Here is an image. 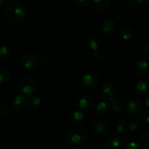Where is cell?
I'll return each mask as SVG.
<instances>
[{
    "instance_id": "6da1fadb",
    "label": "cell",
    "mask_w": 149,
    "mask_h": 149,
    "mask_svg": "<svg viewBox=\"0 0 149 149\" xmlns=\"http://www.w3.org/2000/svg\"><path fill=\"white\" fill-rule=\"evenodd\" d=\"M26 16L24 7L17 2H11L7 4L2 13L4 21L11 26L20 25Z\"/></svg>"
},
{
    "instance_id": "5bb4252c",
    "label": "cell",
    "mask_w": 149,
    "mask_h": 149,
    "mask_svg": "<svg viewBox=\"0 0 149 149\" xmlns=\"http://www.w3.org/2000/svg\"><path fill=\"white\" fill-rule=\"evenodd\" d=\"M122 141L119 136L112 134L105 142V149H120L122 147Z\"/></svg>"
},
{
    "instance_id": "7a4b0ae2",
    "label": "cell",
    "mask_w": 149,
    "mask_h": 149,
    "mask_svg": "<svg viewBox=\"0 0 149 149\" xmlns=\"http://www.w3.org/2000/svg\"><path fill=\"white\" fill-rule=\"evenodd\" d=\"M87 140L86 134L81 129H73L65 134V141L73 147H81L84 145Z\"/></svg>"
},
{
    "instance_id": "8992f818",
    "label": "cell",
    "mask_w": 149,
    "mask_h": 149,
    "mask_svg": "<svg viewBox=\"0 0 149 149\" xmlns=\"http://www.w3.org/2000/svg\"><path fill=\"white\" fill-rule=\"evenodd\" d=\"M39 58L38 55L30 53L25 54L21 59V65L26 70H34L39 66Z\"/></svg>"
},
{
    "instance_id": "74e56055",
    "label": "cell",
    "mask_w": 149,
    "mask_h": 149,
    "mask_svg": "<svg viewBox=\"0 0 149 149\" xmlns=\"http://www.w3.org/2000/svg\"><path fill=\"white\" fill-rule=\"evenodd\" d=\"M16 1H17V0H16Z\"/></svg>"
},
{
    "instance_id": "836d02e7",
    "label": "cell",
    "mask_w": 149,
    "mask_h": 149,
    "mask_svg": "<svg viewBox=\"0 0 149 149\" xmlns=\"http://www.w3.org/2000/svg\"><path fill=\"white\" fill-rule=\"evenodd\" d=\"M143 102L146 108H149V96H146L143 99Z\"/></svg>"
},
{
    "instance_id": "9a60e30c",
    "label": "cell",
    "mask_w": 149,
    "mask_h": 149,
    "mask_svg": "<svg viewBox=\"0 0 149 149\" xmlns=\"http://www.w3.org/2000/svg\"><path fill=\"white\" fill-rule=\"evenodd\" d=\"M134 70H135V72L140 76L146 74L149 70L148 61L145 59H143V58L138 59L135 63Z\"/></svg>"
},
{
    "instance_id": "9c48e42d",
    "label": "cell",
    "mask_w": 149,
    "mask_h": 149,
    "mask_svg": "<svg viewBox=\"0 0 149 149\" xmlns=\"http://www.w3.org/2000/svg\"><path fill=\"white\" fill-rule=\"evenodd\" d=\"M86 45L89 50L93 51V54L99 52V48L101 45V39L96 34H91L86 40Z\"/></svg>"
},
{
    "instance_id": "d4e9b609",
    "label": "cell",
    "mask_w": 149,
    "mask_h": 149,
    "mask_svg": "<svg viewBox=\"0 0 149 149\" xmlns=\"http://www.w3.org/2000/svg\"><path fill=\"white\" fill-rule=\"evenodd\" d=\"M140 127V122L138 120L133 119L129 121L128 124V129L130 131H135L138 129Z\"/></svg>"
},
{
    "instance_id": "d6a6232c",
    "label": "cell",
    "mask_w": 149,
    "mask_h": 149,
    "mask_svg": "<svg viewBox=\"0 0 149 149\" xmlns=\"http://www.w3.org/2000/svg\"><path fill=\"white\" fill-rule=\"evenodd\" d=\"M143 53L146 56H148L149 55V44L146 43L143 45Z\"/></svg>"
},
{
    "instance_id": "8fae6325",
    "label": "cell",
    "mask_w": 149,
    "mask_h": 149,
    "mask_svg": "<svg viewBox=\"0 0 149 149\" xmlns=\"http://www.w3.org/2000/svg\"><path fill=\"white\" fill-rule=\"evenodd\" d=\"M13 109L17 112H21L26 110L27 107V99L23 95L17 94L14 96L12 102Z\"/></svg>"
},
{
    "instance_id": "d590c367",
    "label": "cell",
    "mask_w": 149,
    "mask_h": 149,
    "mask_svg": "<svg viewBox=\"0 0 149 149\" xmlns=\"http://www.w3.org/2000/svg\"><path fill=\"white\" fill-rule=\"evenodd\" d=\"M122 1H125V2H132L133 0H122Z\"/></svg>"
},
{
    "instance_id": "f1b7e54d",
    "label": "cell",
    "mask_w": 149,
    "mask_h": 149,
    "mask_svg": "<svg viewBox=\"0 0 149 149\" xmlns=\"http://www.w3.org/2000/svg\"><path fill=\"white\" fill-rule=\"evenodd\" d=\"M142 120L146 124V125H148L149 124V110H145L143 112Z\"/></svg>"
},
{
    "instance_id": "52a82bcc",
    "label": "cell",
    "mask_w": 149,
    "mask_h": 149,
    "mask_svg": "<svg viewBox=\"0 0 149 149\" xmlns=\"http://www.w3.org/2000/svg\"><path fill=\"white\" fill-rule=\"evenodd\" d=\"M96 99L93 95L85 94L79 101V107L80 109L85 112H90L95 108Z\"/></svg>"
},
{
    "instance_id": "3957f363",
    "label": "cell",
    "mask_w": 149,
    "mask_h": 149,
    "mask_svg": "<svg viewBox=\"0 0 149 149\" xmlns=\"http://www.w3.org/2000/svg\"><path fill=\"white\" fill-rule=\"evenodd\" d=\"M37 88V80L33 75H25L19 83V90L25 95L33 94Z\"/></svg>"
},
{
    "instance_id": "44dd1931",
    "label": "cell",
    "mask_w": 149,
    "mask_h": 149,
    "mask_svg": "<svg viewBox=\"0 0 149 149\" xmlns=\"http://www.w3.org/2000/svg\"><path fill=\"white\" fill-rule=\"evenodd\" d=\"M127 124L125 120H118L115 124V130L118 134H122L127 131Z\"/></svg>"
},
{
    "instance_id": "4316f807",
    "label": "cell",
    "mask_w": 149,
    "mask_h": 149,
    "mask_svg": "<svg viewBox=\"0 0 149 149\" xmlns=\"http://www.w3.org/2000/svg\"><path fill=\"white\" fill-rule=\"evenodd\" d=\"M124 149H141V146L137 142L130 141L125 145Z\"/></svg>"
},
{
    "instance_id": "277c9868",
    "label": "cell",
    "mask_w": 149,
    "mask_h": 149,
    "mask_svg": "<svg viewBox=\"0 0 149 149\" xmlns=\"http://www.w3.org/2000/svg\"><path fill=\"white\" fill-rule=\"evenodd\" d=\"M142 102L136 98H132V99H129L126 103L125 112L129 117L135 118L142 112Z\"/></svg>"
},
{
    "instance_id": "ffe728a7",
    "label": "cell",
    "mask_w": 149,
    "mask_h": 149,
    "mask_svg": "<svg viewBox=\"0 0 149 149\" xmlns=\"http://www.w3.org/2000/svg\"><path fill=\"white\" fill-rule=\"evenodd\" d=\"M11 58V52L10 48L6 45L0 46V61L2 62H7Z\"/></svg>"
},
{
    "instance_id": "ba28073f",
    "label": "cell",
    "mask_w": 149,
    "mask_h": 149,
    "mask_svg": "<svg viewBox=\"0 0 149 149\" xmlns=\"http://www.w3.org/2000/svg\"><path fill=\"white\" fill-rule=\"evenodd\" d=\"M100 31L106 36L112 35L116 31V23L114 19L111 18H105L103 19L100 25Z\"/></svg>"
},
{
    "instance_id": "e0dca14e",
    "label": "cell",
    "mask_w": 149,
    "mask_h": 149,
    "mask_svg": "<svg viewBox=\"0 0 149 149\" xmlns=\"http://www.w3.org/2000/svg\"><path fill=\"white\" fill-rule=\"evenodd\" d=\"M135 90L140 94H148L149 92V81L147 79H141L135 83Z\"/></svg>"
},
{
    "instance_id": "8d00e7d4",
    "label": "cell",
    "mask_w": 149,
    "mask_h": 149,
    "mask_svg": "<svg viewBox=\"0 0 149 149\" xmlns=\"http://www.w3.org/2000/svg\"><path fill=\"white\" fill-rule=\"evenodd\" d=\"M1 99H0V108H1Z\"/></svg>"
},
{
    "instance_id": "e575fe53",
    "label": "cell",
    "mask_w": 149,
    "mask_h": 149,
    "mask_svg": "<svg viewBox=\"0 0 149 149\" xmlns=\"http://www.w3.org/2000/svg\"><path fill=\"white\" fill-rule=\"evenodd\" d=\"M9 0H0V7L6 5L8 3Z\"/></svg>"
},
{
    "instance_id": "2e32d148",
    "label": "cell",
    "mask_w": 149,
    "mask_h": 149,
    "mask_svg": "<svg viewBox=\"0 0 149 149\" xmlns=\"http://www.w3.org/2000/svg\"><path fill=\"white\" fill-rule=\"evenodd\" d=\"M69 121L72 125L78 127V126L84 124V121H85V117L81 111L74 110L70 114Z\"/></svg>"
},
{
    "instance_id": "603a6c76",
    "label": "cell",
    "mask_w": 149,
    "mask_h": 149,
    "mask_svg": "<svg viewBox=\"0 0 149 149\" xmlns=\"http://www.w3.org/2000/svg\"><path fill=\"white\" fill-rule=\"evenodd\" d=\"M10 79V72L8 69H0V84L7 83Z\"/></svg>"
},
{
    "instance_id": "5b68a950",
    "label": "cell",
    "mask_w": 149,
    "mask_h": 149,
    "mask_svg": "<svg viewBox=\"0 0 149 149\" xmlns=\"http://www.w3.org/2000/svg\"><path fill=\"white\" fill-rule=\"evenodd\" d=\"M117 88L113 83H106L103 85L100 90V94L103 101L108 102H111L117 95Z\"/></svg>"
},
{
    "instance_id": "83f0119b",
    "label": "cell",
    "mask_w": 149,
    "mask_h": 149,
    "mask_svg": "<svg viewBox=\"0 0 149 149\" xmlns=\"http://www.w3.org/2000/svg\"><path fill=\"white\" fill-rule=\"evenodd\" d=\"M141 140L143 144L146 147L148 148L149 146V132L148 131H146V132H144L143 134L141 135Z\"/></svg>"
},
{
    "instance_id": "cb8c5ba5",
    "label": "cell",
    "mask_w": 149,
    "mask_h": 149,
    "mask_svg": "<svg viewBox=\"0 0 149 149\" xmlns=\"http://www.w3.org/2000/svg\"><path fill=\"white\" fill-rule=\"evenodd\" d=\"M111 108L115 112H122L124 110V104L119 99H113L111 101Z\"/></svg>"
},
{
    "instance_id": "4dcf8cb0",
    "label": "cell",
    "mask_w": 149,
    "mask_h": 149,
    "mask_svg": "<svg viewBox=\"0 0 149 149\" xmlns=\"http://www.w3.org/2000/svg\"><path fill=\"white\" fill-rule=\"evenodd\" d=\"M136 3L140 7H146L148 4L149 0H136Z\"/></svg>"
},
{
    "instance_id": "ac0fdd59",
    "label": "cell",
    "mask_w": 149,
    "mask_h": 149,
    "mask_svg": "<svg viewBox=\"0 0 149 149\" xmlns=\"http://www.w3.org/2000/svg\"><path fill=\"white\" fill-rule=\"evenodd\" d=\"M95 112L98 116L105 117L110 112V106L105 101L100 102L95 107Z\"/></svg>"
},
{
    "instance_id": "484cf974",
    "label": "cell",
    "mask_w": 149,
    "mask_h": 149,
    "mask_svg": "<svg viewBox=\"0 0 149 149\" xmlns=\"http://www.w3.org/2000/svg\"><path fill=\"white\" fill-rule=\"evenodd\" d=\"M74 4L80 7H85L90 5L91 0H73Z\"/></svg>"
},
{
    "instance_id": "1f68e13d",
    "label": "cell",
    "mask_w": 149,
    "mask_h": 149,
    "mask_svg": "<svg viewBox=\"0 0 149 149\" xmlns=\"http://www.w3.org/2000/svg\"><path fill=\"white\" fill-rule=\"evenodd\" d=\"M125 20V15L123 14H117L115 17V22L116 23H122Z\"/></svg>"
},
{
    "instance_id": "4fadbf2b",
    "label": "cell",
    "mask_w": 149,
    "mask_h": 149,
    "mask_svg": "<svg viewBox=\"0 0 149 149\" xmlns=\"http://www.w3.org/2000/svg\"><path fill=\"white\" fill-rule=\"evenodd\" d=\"M93 131L98 135H106L109 132V125L103 121H95L92 126Z\"/></svg>"
},
{
    "instance_id": "d6986e66",
    "label": "cell",
    "mask_w": 149,
    "mask_h": 149,
    "mask_svg": "<svg viewBox=\"0 0 149 149\" xmlns=\"http://www.w3.org/2000/svg\"><path fill=\"white\" fill-rule=\"evenodd\" d=\"M133 30L130 27H122L119 31V37L123 40H130L133 37Z\"/></svg>"
},
{
    "instance_id": "7402d4cb",
    "label": "cell",
    "mask_w": 149,
    "mask_h": 149,
    "mask_svg": "<svg viewBox=\"0 0 149 149\" xmlns=\"http://www.w3.org/2000/svg\"><path fill=\"white\" fill-rule=\"evenodd\" d=\"M28 104L32 109H37L42 105V99L37 96H31L28 99Z\"/></svg>"
},
{
    "instance_id": "30bf717a",
    "label": "cell",
    "mask_w": 149,
    "mask_h": 149,
    "mask_svg": "<svg viewBox=\"0 0 149 149\" xmlns=\"http://www.w3.org/2000/svg\"><path fill=\"white\" fill-rule=\"evenodd\" d=\"M81 83H82V86L85 89H93L98 83V77L96 73L93 72H89L83 76Z\"/></svg>"
},
{
    "instance_id": "f546056e",
    "label": "cell",
    "mask_w": 149,
    "mask_h": 149,
    "mask_svg": "<svg viewBox=\"0 0 149 149\" xmlns=\"http://www.w3.org/2000/svg\"><path fill=\"white\" fill-rule=\"evenodd\" d=\"M0 114L2 116H8L10 115V110L7 107H3L0 109Z\"/></svg>"
},
{
    "instance_id": "7c38bea8",
    "label": "cell",
    "mask_w": 149,
    "mask_h": 149,
    "mask_svg": "<svg viewBox=\"0 0 149 149\" xmlns=\"http://www.w3.org/2000/svg\"><path fill=\"white\" fill-rule=\"evenodd\" d=\"M93 10L98 13H106L110 7L109 0H91Z\"/></svg>"
}]
</instances>
